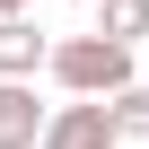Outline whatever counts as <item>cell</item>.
I'll return each mask as SVG.
<instances>
[{
  "mask_svg": "<svg viewBox=\"0 0 149 149\" xmlns=\"http://www.w3.org/2000/svg\"><path fill=\"white\" fill-rule=\"evenodd\" d=\"M44 70L70 97H114V88H132V44H114V35H61L44 53Z\"/></svg>",
  "mask_w": 149,
  "mask_h": 149,
  "instance_id": "cell-1",
  "label": "cell"
},
{
  "mask_svg": "<svg viewBox=\"0 0 149 149\" xmlns=\"http://www.w3.org/2000/svg\"><path fill=\"white\" fill-rule=\"evenodd\" d=\"M35 149H114V114H105V97L44 105V132H35Z\"/></svg>",
  "mask_w": 149,
  "mask_h": 149,
  "instance_id": "cell-2",
  "label": "cell"
},
{
  "mask_svg": "<svg viewBox=\"0 0 149 149\" xmlns=\"http://www.w3.org/2000/svg\"><path fill=\"white\" fill-rule=\"evenodd\" d=\"M44 53H53V44H44V26H35L26 9H18V18H0V79H35Z\"/></svg>",
  "mask_w": 149,
  "mask_h": 149,
  "instance_id": "cell-3",
  "label": "cell"
},
{
  "mask_svg": "<svg viewBox=\"0 0 149 149\" xmlns=\"http://www.w3.org/2000/svg\"><path fill=\"white\" fill-rule=\"evenodd\" d=\"M35 132H44L35 79H0V149H35Z\"/></svg>",
  "mask_w": 149,
  "mask_h": 149,
  "instance_id": "cell-4",
  "label": "cell"
},
{
  "mask_svg": "<svg viewBox=\"0 0 149 149\" xmlns=\"http://www.w3.org/2000/svg\"><path fill=\"white\" fill-rule=\"evenodd\" d=\"M105 114H114V140H149V88H114Z\"/></svg>",
  "mask_w": 149,
  "mask_h": 149,
  "instance_id": "cell-5",
  "label": "cell"
},
{
  "mask_svg": "<svg viewBox=\"0 0 149 149\" xmlns=\"http://www.w3.org/2000/svg\"><path fill=\"white\" fill-rule=\"evenodd\" d=\"M97 35H114V44L149 35V0H105V26H97Z\"/></svg>",
  "mask_w": 149,
  "mask_h": 149,
  "instance_id": "cell-6",
  "label": "cell"
},
{
  "mask_svg": "<svg viewBox=\"0 0 149 149\" xmlns=\"http://www.w3.org/2000/svg\"><path fill=\"white\" fill-rule=\"evenodd\" d=\"M18 9H26V0H0V18H18Z\"/></svg>",
  "mask_w": 149,
  "mask_h": 149,
  "instance_id": "cell-7",
  "label": "cell"
}]
</instances>
